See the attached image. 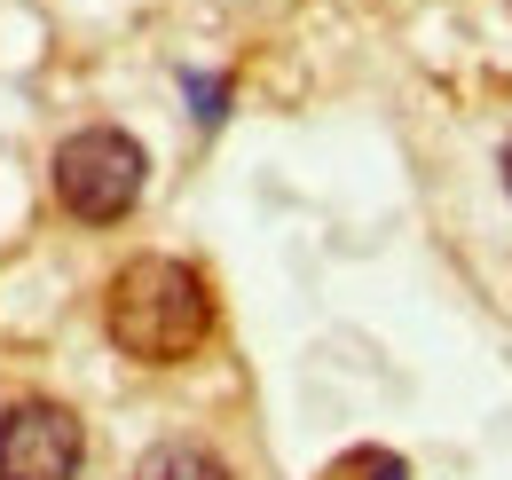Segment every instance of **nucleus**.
Segmentation results:
<instances>
[{
	"label": "nucleus",
	"mask_w": 512,
	"mask_h": 480,
	"mask_svg": "<svg viewBox=\"0 0 512 480\" xmlns=\"http://www.w3.org/2000/svg\"><path fill=\"white\" fill-rule=\"evenodd\" d=\"M103 323L119 339V355L134 362H182L213 339V292L190 260H166V252H142L111 276V300Z\"/></svg>",
	"instance_id": "f257e3e1"
},
{
	"label": "nucleus",
	"mask_w": 512,
	"mask_h": 480,
	"mask_svg": "<svg viewBox=\"0 0 512 480\" xmlns=\"http://www.w3.org/2000/svg\"><path fill=\"white\" fill-rule=\"evenodd\" d=\"M142 181H150V158L142 142L119 134V126H79L64 150H56V205L87 229H111L142 205Z\"/></svg>",
	"instance_id": "f03ea898"
},
{
	"label": "nucleus",
	"mask_w": 512,
	"mask_h": 480,
	"mask_svg": "<svg viewBox=\"0 0 512 480\" xmlns=\"http://www.w3.org/2000/svg\"><path fill=\"white\" fill-rule=\"evenodd\" d=\"M87 457V433L64 402H16L0 418V480H71Z\"/></svg>",
	"instance_id": "7ed1b4c3"
},
{
	"label": "nucleus",
	"mask_w": 512,
	"mask_h": 480,
	"mask_svg": "<svg viewBox=\"0 0 512 480\" xmlns=\"http://www.w3.org/2000/svg\"><path fill=\"white\" fill-rule=\"evenodd\" d=\"M134 480H229V465L197 441H158V449L134 457Z\"/></svg>",
	"instance_id": "20e7f679"
},
{
	"label": "nucleus",
	"mask_w": 512,
	"mask_h": 480,
	"mask_svg": "<svg viewBox=\"0 0 512 480\" xmlns=\"http://www.w3.org/2000/svg\"><path fill=\"white\" fill-rule=\"evenodd\" d=\"M323 480H410V465H402L394 449H347Z\"/></svg>",
	"instance_id": "39448f33"
},
{
	"label": "nucleus",
	"mask_w": 512,
	"mask_h": 480,
	"mask_svg": "<svg viewBox=\"0 0 512 480\" xmlns=\"http://www.w3.org/2000/svg\"><path fill=\"white\" fill-rule=\"evenodd\" d=\"M197 119H205V126L221 119V87H213V79H197Z\"/></svg>",
	"instance_id": "423d86ee"
},
{
	"label": "nucleus",
	"mask_w": 512,
	"mask_h": 480,
	"mask_svg": "<svg viewBox=\"0 0 512 480\" xmlns=\"http://www.w3.org/2000/svg\"><path fill=\"white\" fill-rule=\"evenodd\" d=\"M505 181H512V150H505Z\"/></svg>",
	"instance_id": "0eeeda50"
}]
</instances>
